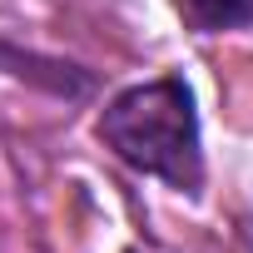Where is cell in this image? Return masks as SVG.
I'll return each mask as SVG.
<instances>
[{
  "instance_id": "6da1fadb",
  "label": "cell",
  "mask_w": 253,
  "mask_h": 253,
  "mask_svg": "<svg viewBox=\"0 0 253 253\" xmlns=\"http://www.w3.org/2000/svg\"><path fill=\"white\" fill-rule=\"evenodd\" d=\"M94 134L124 169L159 179L174 194L204 189V129L184 75H154L144 84H124L99 109Z\"/></svg>"
},
{
  "instance_id": "7a4b0ae2",
  "label": "cell",
  "mask_w": 253,
  "mask_h": 253,
  "mask_svg": "<svg viewBox=\"0 0 253 253\" xmlns=\"http://www.w3.org/2000/svg\"><path fill=\"white\" fill-rule=\"evenodd\" d=\"M174 10L194 35H228L253 25V0H174Z\"/></svg>"
}]
</instances>
